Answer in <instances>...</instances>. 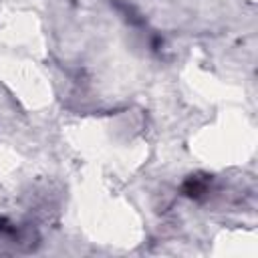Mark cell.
<instances>
[{
  "mask_svg": "<svg viewBox=\"0 0 258 258\" xmlns=\"http://www.w3.org/2000/svg\"><path fill=\"white\" fill-rule=\"evenodd\" d=\"M208 185H210V177L208 175H189L185 179V183L181 185V194L187 196V198L200 200L208 191Z\"/></svg>",
  "mask_w": 258,
  "mask_h": 258,
  "instance_id": "1",
  "label": "cell"
}]
</instances>
